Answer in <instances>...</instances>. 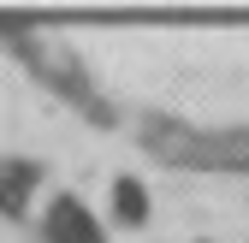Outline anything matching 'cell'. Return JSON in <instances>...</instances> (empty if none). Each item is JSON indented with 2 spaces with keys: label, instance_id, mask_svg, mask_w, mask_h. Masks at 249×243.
<instances>
[{
  "label": "cell",
  "instance_id": "cell-1",
  "mask_svg": "<svg viewBox=\"0 0 249 243\" xmlns=\"http://www.w3.org/2000/svg\"><path fill=\"white\" fill-rule=\"evenodd\" d=\"M142 148L166 166H202V172H249V125H190L172 113L137 119Z\"/></svg>",
  "mask_w": 249,
  "mask_h": 243
},
{
  "label": "cell",
  "instance_id": "cell-2",
  "mask_svg": "<svg viewBox=\"0 0 249 243\" xmlns=\"http://www.w3.org/2000/svg\"><path fill=\"white\" fill-rule=\"evenodd\" d=\"M0 42H6V48L24 59V66L53 89V95H66L83 119H95V125H113V107L95 95V77H89V66H83V59H77L66 42H48L36 24H6V18H0Z\"/></svg>",
  "mask_w": 249,
  "mask_h": 243
},
{
  "label": "cell",
  "instance_id": "cell-3",
  "mask_svg": "<svg viewBox=\"0 0 249 243\" xmlns=\"http://www.w3.org/2000/svg\"><path fill=\"white\" fill-rule=\"evenodd\" d=\"M42 243H107V226L95 220V208L71 190H53L42 208Z\"/></svg>",
  "mask_w": 249,
  "mask_h": 243
},
{
  "label": "cell",
  "instance_id": "cell-4",
  "mask_svg": "<svg viewBox=\"0 0 249 243\" xmlns=\"http://www.w3.org/2000/svg\"><path fill=\"white\" fill-rule=\"evenodd\" d=\"M42 184V160H30V155H0V214H24L30 196H36Z\"/></svg>",
  "mask_w": 249,
  "mask_h": 243
},
{
  "label": "cell",
  "instance_id": "cell-5",
  "mask_svg": "<svg viewBox=\"0 0 249 243\" xmlns=\"http://www.w3.org/2000/svg\"><path fill=\"white\" fill-rule=\"evenodd\" d=\"M107 214H113V226H148L154 220V202H148V184L137 172H119L113 178V190H107Z\"/></svg>",
  "mask_w": 249,
  "mask_h": 243
}]
</instances>
